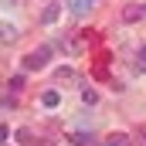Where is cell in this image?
Wrapping results in <instances>:
<instances>
[{
  "label": "cell",
  "mask_w": 146,
  "mask_h": 146,
  "mask_svg": "<svg viewBox=\"0 0 146 146\" xmlns=\"http://www.w3.org/2000/svg\"><path fill=\"white\" fill-rule=\"evenodd\" d=\"M7 85H10L14 92H17V88H24V75H10V82H7Z\"/></svg>",
  "instance_id": "9"
},
{
  "label": "cell",
  "mask_w": 146,
  "mask_h": 146,
  "mask_svg": "<svg viewBox=\"0 0 146 146\" xmlns=\"http://www.w3.org/2000/svg\"><path fill=\"white\" fill-rule=\"evenodd\" d=\"M68 10H72L75 17H85L92 10V0H68Z\"/></svg>",
  "instance_id": "3"
},
{
  "label": "cell",
  "mask_w": 146,
  "mask_h": 146,
  "mask_svg": "<svg viewBox=\"0 0 146 146\" xmlns=\"http://www.w3.org/2000/svg\"><path fill=\"white\" fill-rule=\"evenodd\" d=\"M41 102H44V106H48V109H54V106H58V102H61V95H58V92H54V88H48V92H44V95H41Z\"/></svg>",
  "instance_id": "6"
},
{
  "label": "cell",
  "mask_w": 146,
  "mask_h": 146,
  "mask_svg": "<svg viewBox=\"0 0 146 146\" xmlns=\"http://www.w3.org/2000/svg\"><path fill=\"white\" fill-rule=\"evenodd\" d=\"M10 37H17V31H14L10 24H3V41H10Z\"/></svg>",
  "instance_id": "10"
},
{
  "label": "cell",
  "mask_w": 146,
  "mask_h": 146,
  "mask_svg": "<svg viewBox=\"0 0 146 146\" xmlns=\"http://www.w3.org/2000/svg\"><path fill=\"white\" fill-rule=\"evenodd\" d=\"M58 17H61V3H58V0H51V3L41 10V24H58Z\"/></svg>",
  "instance_id": "2"
},
{
  "label": "cell",
  "mask_w": 146,
  "mask_h": 146,
  "mask_svg": "<svg viewBox=\"0 0 146 146\" xmlns=\"http://www.w3.org/2000/svg\"><path fill=\"white\" fill-rule=\"evenodd\" d=\"M143 14H146L143 7H126V14H122V17H126V21H139Z\"/></svg>",
  "instance_id": "8"
},
{
  "label": "cell",
  "mask_w": 146,
  "mask_h": 146,
  "mask_svg": "<svg viewBox=\"0 0 146 146\" xmlns=\"http://www.w3.org/2000/svg\"><path fill=\"white\" fill-rule=\"evenodd\" d=\"M92 3H95V0H92Z\"/></svg>",
  "instance_id": "13"
},
{
  "label": "cell",
  "mask_w": 146,
  "mask_h": 146,
  "mask_svg": "<svg viewBox=\"0 0 146 146\" xmlns=\"http://www.w3.org/2000/svg\"><path fill=\"white\" fill-rule=\"evenodd\" d=\"M143 10H146V7H143Z\"/></svg>",
  "instance_id": "14"
},
{
  "label": "cell",
  "mask_w": 146,
  "mask_h": 146,
  "mask_svg": "<svg viewBox=\"0 0 146 146\" xmlns=\"http://www.w3.org/2000/svg\"><path fill=\"white\" fill-rule=\"evenodd\" d=\"M82 102H85V106H95V102H99V92H95V88H85V92H82Z\"/></svg>",
  "instance_id": "7"
},
{
  "label": "cell",
  "mask_w": 146,
  "mask_h": 146,
  "mask_svg": "<svg viewBox=\"0 0 146 146\" xmlns=\"http://www.w3.org/2000/svg\"><path fill=\"white\" fill-rule=\"evenodd\" d=\"M133 139L126 136V133H109V139H106V146H129Z\"/></svg>",
  "instance_id": "5"
},
{
  "label": "cell",
  "mask_w": 146,
  "mask_h": 146,
  "mask_svg": "<svg viewBox=\"0 0 146 146\" xmlns=\"http://www.w3.org/2000/svg\"><path fill=\"white\" fill-rule=\"evenodd\" d=\"M143 65H146V44L139 48V68H143Z\"/></svg>",
  "instance_id": "11"
},
{
  "label": "cell",
  "mask_w": 146,
  "mask_h": 146,
  "mask_svg": "<svg viewBox=\"0 0 146 146\" xmlns=\"http://www.w3.org/2000/svg\"><path fill=\"white\" fill-rule=\"evenodd\" d=\"M48 61H51V48H34V51L24 58V68H27V72H41Z\"/></svg>",
  "instance_id": "1"
},
{
  "label": "cell",
  "mask_w": 146,
  "mask_h": 146,
  "mask_svg": "<svg viewBox=\"0 0 146 146\" xmlns=\"http://www.w3.org/2000/svg\"><path fill=\"white\" fill-rule=\"evenodd\" d=\"M68 143H72V146H88V143H92V133H85V129H75L72 136H68Z\"/></svg>",
  "instance_id": "4"
},
{
  "label": "cell",
  "mask_w": 146,
  "mask_h": 146,
  "mask_svg": "<svg viewBox=\"0 0 146 146\" xmlns=\"http://www.w3.org/2000/svg\"><path fill=\"white\" fill-rule=\"evenodd\" d=\"M143 146H146V133H143Z\"/></svg>",
  "instance_id": "12"
}]
</instances>
